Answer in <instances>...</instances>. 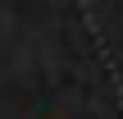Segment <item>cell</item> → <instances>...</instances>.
<instances>
[]
</instances>
